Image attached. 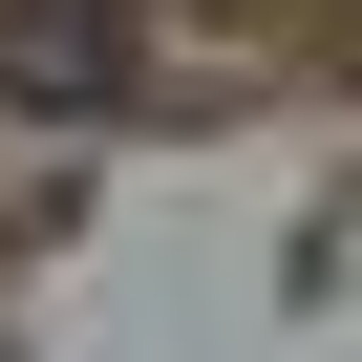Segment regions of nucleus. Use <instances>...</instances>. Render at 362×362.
Masks as SVG:
<instances>
[{
    "label": "nucleus",
    "instance_id": "f257e3e1",
    "mask_svg": "<svg viewBox=\"0 0 362 362\" xmlns=\"http://www.w3.org/2000/svg\"><path fill=\"white\" fill-rule=\"evenodd\" d=\"M0 107H43V128L128 107V0H0Z\"/></svg>",
    "mask_w": 362,
    "mask_h": 362
}]
</instances>
